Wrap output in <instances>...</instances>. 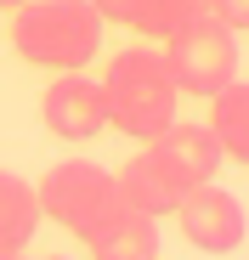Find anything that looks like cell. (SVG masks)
I'll use <instances>...</instances> for the list:
<instances>
[{
  "label": "cell",
  "mask_w": 249,
  "mask_h": 260,
  "mask_svg": "<svg viewBox=\"0 0 249 260\" xmlns=\"http://www.w3.org/2000/svg\"><path fill=\"white\" fill-rule=\"evenodd\" d=\"M102 102H108V124L131 142H153L181 119V91H176L170 68H164V57L147 46H131L108 62Z\"/></svg>",
  "instance_id": "1"
},
{
  "label": "cell",
  "mask_w": 249,
  "mask_h": 260,
  "mask_svg": "<svg viewBox=\"0 0 249 260\" xmlns=\"http://www.w3.org/2000/svg\"><path fill=\"white\" fill-rule=\"evenodd\" d=\"M12 51L34 68L79 74L102 51V17L91 0H28L12 12Z\"/></svg>",
  "instance_id": "2"
},
{
  "label": "cell",
  "mask_w": 249,
  "mask_h": 260,
  "mask_svg": "<svg viewBox=\"0 0 249 260\" xmlns=\"http://www.w3.org/2000/svg\"><path fill=\"white\" fill-rule=\"evenodd\" d=\"M34 192H40V215L57 221L63 232H74V238H85L102 215H113V209L124 204V198H119V176L102 170V164H91V158H63V164H51L46 181H34Z\"/></svg>",
  "instance_id": "3"
},
{
  "label": "cell",
  "mask_w": 249,
  "mask_h": 260,
  "mask_svg": "<svg viewBox=\"0 0 249 260\" xmlns=\"http://www.w3.org/2000/svg\"><path fill=\"white\" fill-rule=\"evenodd\" d=\"M164 68H170L181 96H215L238 79V34L221 17H198L176 34H164Z\"/></svg>",
  "instance_id": "4"
},
{
  "label": "cell",
  "mask_w": 249,
  "mask_h": 260,
  "mask_svg": "<svg viewBox=\"0 0 249 260\" xmlns=\"http://www.w3.org/2000/svg\"><path fill=\"white\" fill-rule=\"evenodd\" d=\"M40 124L57 142H97L108 130V102H102V79L79 74H57L40 96Z\"/></svg>",
  "instance_id": "5"
},
{
  "label": "cell",
  "mask_w": 249,
  "mask_h": 260,
  "mask_svg": "<svg viewBox=\"0 0 249 260\" xmlns=\"http://www.w3.org/2000/svg\"><path fill=\"white\" fill-rule=\"evenodd\" d=\"M176 221H181V238H187L193 249H204V254H232V249L243 243V232H249V215H243L238 192H227V187H215V181L193 187V192L176 204Z\"/></svg>",
  "instance_id": "6"
},
{
  "label": "cell",
  "mask_w": 249,
  "mask_h": 260,
  "mask_svg": "<svg viewBox=\"0 0 249 260\" xmlns=\"http://www.w3.org/2000/svg\"><path fill=\"white\" fill-rule=\"evenodd\" d=\"M113 176H119V198L131 204V209H142V215H153V221L176 215V204L193 192L181 176H170V170H164V158H159L153 147L131 153V158H124V170H113Z\"/></svg>",
  "instance_id": "7"
},
{
  "label": "cell",
  "mask_w": 249,
  "mask_h": 260,
  "mask_svg": "<svg viewBox=\"0 0 249 260\" xmlns=\"http://www.w3.org/2000/svg\"><path fill=\"white\" fill-rule=\"evenodd\" d=\"M142 147H153V153L164 158V170H170V176H181L187 187L215 181V170H221V142L210 136V124H187V119H176L164 136H153V142H142Z\"/></svg>",
  "instance_id": "8"
},
{
  "label": "cell",
  "mask_w": 249,
  "mask_h": 260,
  "mask_svg": "<svg viewBox=\"0 0 249 260\" xmlns=\"http://www.w3.org/2000/svg\"><path fill=\"white\" fill-rule=\"evenodd\" d=\"M79 243H91V260H159V221L131 209V204H119Z\"/></svg>",
  "instance_id": "9"
},
{
  "label": "cell",
  "mask_w": 249,
  "mask_h": 260,
  "mask_svg": "<svg viewBox=\"0 0 249 260\" xmlns=\"http://www.w3.org/2000/svg\"><path fill=\"white\" fill-rule=\"evenodd\" d=\"M40 192L34 181L12 176V170H0V254H23L40 232Z\"/></svg>",
  "instance_id": "10"
},
{
  "label": "cell",
  "mask_w": 249,
  "mask_h": 260,
  "mask_svg": "<svg viewBox=\"0 0 249 260\" xmlns=\"http://www.w3.org/2000/svg\"><path fill=\"white\" fill-rule=\"evenodd\" d=\"M210 136L221 142V158L249 164V79H232L210 96Z\"/></svg>",
  "instance_id": "11"
},
{
  "label": "cell",
  "mask_w": 249,
  "mask_h": 260,
  "mask_svg": "<svg viewBox=\"0 0 249 260\" xmlns=\"http://www.w3.org/2000/svg\"><path fill=\"white\" fill-rule=\"evenodd\" d=\"M97 17L102 23H119V28H131V34H147L159 40V17H153V0H91Z\"/></svg>",
  "instance_id": "12"
},
{
  "label": "cell",
  "mask_w": 249,
  "mask_h": 260,
  "mask_svg": "<svg viewBox=\"0 0 249 260\" xmlns=\"http://www.w3.org/2000/svg\"><path fill=\"white\" fill-rule=\"evenodd\" d=\"M153 17H159V40H164L198 17H215V0H153Z\"/></svg>",
  "instance_id": "13"
},
{
  "label": "cell",
  "mask_w": 249,
  "mask_h": 260,
  "mask_svg": "<svg viewBox=\"0 0 249 260\" xmlns=\"http://www.w3.org/2000/svg\"><path fill=\"white\" fill-rule=\"evenodd\" d=\"M215 17H221L232 34H243V28H249V0H215Z\"/></svg>",
  "instance_id": "14"
},
{
  "label": "cell",
  "mask_w": 249,
  "mask_h": 260,
  "mask_svg": "<svg viewBox=\"0 0 249 260\" xmlns=\"http://www.w3.org/2000/svg\"><path fill=\"white\" fill-rule=\"evenodd\" d=\"M17 6H28V0H0V12H17Z\"/></svg>",
  "instance_id": "15"
},
{
  "label": "cell",
  "mask_w": 249,
  "mask_h": 260,
  "mask_svg": "<svg viewBox=\"0 0 249 260\" xmlns=\"http://www.w3.org/2000/svg\"><path fill=\"white\" fill-rule=\"evenodd\" d=\"M0 260H28V254H0Z\"/></svg>",
  "instance_id": "16"
},
{
  "label": "cell",
  "mask_w": 249,
  "mask_h": 260,
  "mask_svg": "<svg viewBox=\"0 0 249 260\" xmlns=\"http://www.w3.org/2000/svg\"><path fill=\"white\" fill-rule=\"evenodd\" d=\"M46 260H63V254H46Z\"/></svg>",
  "instance_id": "17"
}]
</instances>
